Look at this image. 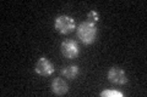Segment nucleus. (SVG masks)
I'll return each mask as SVG.
<instances>
[{"instance_id":"f257e3e1","label":"nucleus","mask_w":147,"mask_h":97,"mask_svg":"<svg viewBox=\"0 0 147 97\" xmlns=\"http://www.w3.org/2000/svg\"><path fill=\"white\" fill-rule=\"evenodd\" d=\"M77 38L86 45H91L94 43L97 38V27L94 23L91 22H82L77 27Z\"/></svg>"},{"instance_id":"f03ea898","label":"nucleus","mask_w":147,"mask_h":97,"mask_svg":"<svg viewBox=\"0 0 147 97\" xmlns=\"http://www.w3.org/2000/svg\"><path fill=\"white\" fill-rule=\"evenodd\" d=\"M54 28L60 34H69L75 29V21L72 17L66 15L58 16L54 22Z\"/></svg>"},{"instance_id":"7ed1b4c3","label":"nucleus","mask_w":147,"mask_h":97,"mask_svg":"<svg viewBox=\"0 0 147 97\" xmlns=\"http://www.w3.org/2000/svg\"><path fill=\"white\" fill-rule=\"evenodd\" d=\"M60 49H61V53L64 55V57H66L69 59L77 57L80 53L79 44H77L75 40H71V39L63 41Z\"/></svg>"},{"instance_id":"20e7f679","label":"nucleus","mask_w":147,"mask_h":97,"mask_svg":"<svg viewBox=\"0 0 147 97\" xmlns=\"http://www.w3.org/2000/svg\"><path fill=\"white\" fill-rule=\"evenodd\" d=\"M34 71H36L37 74L40 75V77H49L54 73L55 68L53 66V63L50 62L48 58L40 57V58H38V61L36 63Z\"/></svg>"},{"instance_id":"39448f33","label":"nucleus","mask_w":147,"mask_h":97,"mask_svg":"<svg viewBox=\"0 0 147 97\" xmlns=\"http://www.w3.org/2000/svg\"><path fill=\"white\" fill-rule=\"evenodd\" d=\"M108 80L114 85H124V84H126L127 78H126L125 72L121 68L113 67L108 72Z\"/></svg>"},{"instance_id":"423d86ee","label":"nucleus","mask_w":147,"mask_h":97,"mask_svg":"<svg viewBox=\"0 0 147 97\" xmlns=\"http://www.w3.org/2000/svg\"><path fill=\"white\" fill-rule=\"evenodd\" d=\"M69 91V85L67 82L61 79V78H57L52 81V92L57 96H63L66 95Z\"/></svg>"},{"instance_id":"0eeeda50","label":"nucleus","mask_w":147,"mask_h":97,"mask_svg":"<svg viewBox=\"0 0 147 97\" xmlns=\"http://www.w3.org/2000/svg\"><path fill=\"white\" fill-rule=\"evenodd\" d=\"M61 75H64L67 79H75L79 75V67L77 66H67L61 69Z\"/></svg>"},{"instance_id":"6e6552de","label":"nucleus","mask_w":147,"mask_h":97,"mask_svg":"<svg viewBox=\"0 0 147 97\" xmlns=\"http://www.w3.org/2000/svg\"><path fill=\"white\" fill-rule=\"evenodd\" d=\"M102 97H123L124 94L120 91H115V90H104L99 94Z\"/></svg>"},{"instance_id":"1a4fd4ad","label":"nucleus","mask_w":147,"mask_h":97,"mask_svg":"<svg viewBox=\"0 0 147 97\" xmlns=\"http://www.w3.org/2000/svg\"><path fill=\"white\" fill-rule=\"evenodd\" d=\"M87 20H88V22L94 23V24H96V22H98V20H99L98 12L94 11V10H92V11L88 13V15H87Z\"/></svg>"}]
</instances>
